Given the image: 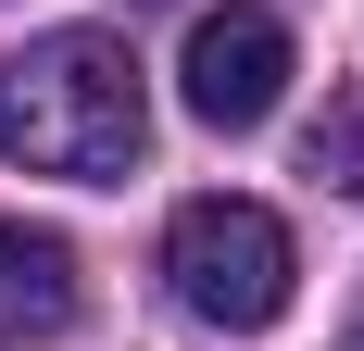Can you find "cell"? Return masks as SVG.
<instances>
[{
  "instance_id": "6da1fadb",
  "label": "cell",
  "mask_w": 364,
  "mask_h": 351,
  "mask_svg": "<svg viewBox=\"0 0 364 351\" xmlns=\"http://www.w3.org/2000/svg\"><path fill=\"white\" fill-rule=\"evenodd\" d=\"M139 151H151V88H139L126 38L63 26V38H26L0 63V163L75 176V188H126Z\"/></svg>"
},
{
  "instance_id": "7a4b0ae2",
  "label": "cell",
  "mask_w": 364,
  "mask_h": 351,
  "mask_svg": "<svg viewBox=\"0 0 364 351\" xmlns=\"http://www.w3.org/2000/svg\"><path fill=\"white\" fill-rule=\"evenodd\" d=\"M164 276H176V301L201 326H226V339H252V326H277L289 314V276H301V251H289V226L264 201H188L176 226H164Z\"/></svg>"
},
{
  "instance_id": "3957f363",
  "label": "cell",
  "mask_w": 364,
  "mask_h": 351,
  "mask_svg": "<svg viewBox=\"0 0 364 351\" xmlns=\"http://www.w3.org/2000/svg\"><path fill=\"white\" fill-rule=\"evenodd\" d=\"M176 88H188V113L201 126H264V113L289 101V26L277 13H252V0H226V13H201L188 26V63H176Z\"/></svg>"
},
{
  "instance_id": "277c9868",
  "label": "cell",
  "mask_w": 364,
  "mask_h": 351,
  "mask_svg": "<svg viewBox=\"0 0 364 351\" xmlns=\"http://www.w3.org/2000/svg\"><path fill=\"white\" fill-rule=\"evenodd\" d=\"M75 239H50V226H26V213H0V339H63L75 326Z\"/></svg>"
},
{
  "instance_id": "5b68a950",
  "label": "cell",
  "mask_w": 364,
  "mask_h": 351,
  "mask_svg": "<svg viewBox=\"0 0 364 351\" xmlns=\"http://www.w3.org/2000/svg\"><path fill=\"white\" fill-rule=\"evenodd\" d=\"M301 176H314V188H352V201H364V101H327V126L301 139Z\"/></svg>"
},
{
  "instance_id": "8992f818",
  "label": "cell",
  "mask_w": 364,
  "mask_h": 351,
  "mask_svg": "<svg viewBox=\"0 0 364 351\" xmlns=\"http://www.w3.org/2000/svg\"><path fill=\"white\" fill-rule=\"evenodd\" d=\"M339 351H364V326H352V339H339Z\"/></svg>"
},
{
  "instance_id": "52a82bcc",
  "label": "cell",
  "mask_w": 364,
  "mask_h": 351,
  "mask_svg": "<svg viewBox=\"0 0 364 351\" xmlns=\"http://www.w3.org/2000/svg\"><path fill=\"white\" fill-rule=\"evenodd\" d=\"M139 13H164V0H139Z\"/></svg>"
}]
</instances>
